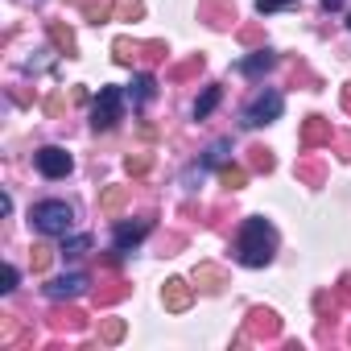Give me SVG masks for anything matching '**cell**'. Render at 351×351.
<instances>
[{
    "label": "cell",
    "mask_w": 351,
    "mask_h": 351,
    "mask_svg": "<svg viewBox=\"0 0 351 351\" xmlns=\"http://www.w3.org/2000/svg\"><path fill=\"white\" fill-rule=\"evenodd\" d=\"M240 42H248V46H256V42H261V29H252V25H248V29H240Z\"/></svg>",
    "instance_id": "1f68e13d"
},
{
    "label": "cell",
    "mask_w": 351,
    "mask_h": 351,
    "mask_svg": "<svg viewBox=\"0 0 351 351\" xmlns=\"http://www.w3.org/2000/svg\"><path fill=\"white\" fill-rule=\"evenodd\" d=\"M330 120H322V116H310L306 124H302V149H314V145H330Z\"/></svg>",
    "instance_id": "ba28073f"
},
{
    "label": "cell",
    "mask_w": 351,
    "mask_h": 351,
    "mask_svg": "<svg viewBox=\"0 0 351 351\" xmlns=\"http://www.w3.org/2000/svg\"><path fill=\"white\" fill-rule=\"evenodd\" d=\"M29 219H34V228H38L42 236H66L71 223H75V211H71V203H62V199H46V203L34 207Z\"/></svg>",
    "instance_id": "7a4b0ae2"
},
{
    "label": "cell",
    "mask_w": 351,
    "mask_h": 351,
    "mask_svg": "<svg viewBox=\"0 0 351 351\" xmlns=\"http://www.w3.org/2000/svg\"><path fill=\"white\" fill-rule=\"evenodd\" d=\"M13 289H17V269L5 265V285H0V293H13Z\"/></svg>",
    "instance_id": "4dcf8cb0"
},
{
    "label": "cell",
    "mask_w": 351,
    "mask_h": 351,
    "mask_svg": "<svg viewBox=\"0 0 351 351\" xmlns=\"http://www.w3.org/2000/svg\"><path fill=\"white\" fill-rule=\"evenodd\" d=\"M149 232H153V219H141V223H120V228H116V248L124 252L128 244H141Z\"/></svg>",
    "instance_id": "30bf717a"
},
{
    "label": "cell",
    "mask_w": 351,
    "mask_h": 351,
    "mask_svg": "<svg viewBox=\"0 0 351 351\" xmlns=\"http://www.w3.org/2000/svg\"><path fill=\"white\" fill-rule=\"evenodd\" d=\"M112 50H116V62H120V66H132V62L141 58V46H136V42H128V38H120Z\"/></svg>",
    "instance_id": "ac0fdd59"
},
{
    "label": "cell",
    "mask_w": 351,
    "mask_h": 351,
    "mask_svg": "<svg viewBox=\"0 0 351 351\" xmlns=\"http://www.w3.org/2000/svg\"><path fill=\"white\" fill-rule=\"evenodd\" d=\"M141 13H145L141 0H116V5H112V17L116 21H141Z\"/></svg>",
    "instance_id": "9a60e30c"
},
{
    "label": "cell",
    "mask_w": 351,
    "mask_h": 351,
    "mask_svg": "<svg viewBox=\"0 0 351 351\" xmlns=\"http://www.w3.org/2000/svg\"><path fill=\"white\" fill-rule=\"evenodd\" d=\"M83 322H87V318H83V310H66V314H54V326H58V330H66V326H71V330H79Z\"/></svg>",
    "instance_id": "44dd1931"
},
{
    "label": "cell",
    "mask_w": 351,
    "mask_h": 351,
    "mask_svg": "<svg viewBox=\"0 0 351 351\" xmlns=\"http://www.w3.org/2000/svg\"><path fill=\"white\" fill-rule=\"evenodd\" d=\"M289 5H298V0H256V13H281Z\"/></svg>",
    "instance_id": "4316f807"
},
{
    "label": "cell",
    "mask_w": 351,
    "mask_h": 351,
    "mask_svg": "<svg viewBox=\"0 0 351 351\" xmlns=\"http://www.w3.org/2000/svg\"><path fill=\"white\" fill-rule=\"evenodd\" d=\"M124 199H128V191H124V186H108V191H104V199H99V207H104L108 215H116V211L124 207Z\"/></svg>",
    "instance_id": "d6986e66"
},
{
    "label": "cell",
    "mask_w": 351,
    "mask_h": 351,
    "mask_svg": "<svg viewBox=\"0 0 351 351\" xmlns=\"http://www.w3.org/2000/svg\"><path fill=\"white\" fill-rule=\"evenodd\" d=\"M343 108H347V112H351V83H347V87H343Z\"/></svg>",
    "instance_id": "e575fe53"
},
{
    "label": "cell",
    "mask_w": 351,
    "mask_h": 351,
    "mask_svg": "<svg viewBox=\"0 0 351 351\" xmlns=\"http://www.w3.org/2000/svg\"><path fill=\"white\" fill-rule=\"evenodd\" d=\"M153 91H157V83H153V75H141V79L132 83V91H128V95H132V104L141 108V104H149V99H153Z\"/></svg>",
    "instance_id": "e0dca14e"
},
{
    "label": "cell",
    "mask_w": 351,
    "mask_h": 351,
    "mask_svg": "<svg viewBox=\"0 0 351 351\" xmlns=\"http://www.w3.org/2000/svg\"><path fill=\"white\" fill-rule=\"evenodd\" d=\"M347 25H351V17H347Z\"/></svg>",
    "instance_id": "d590c367"
},
{
    "label": "cell",
    "mask_w": 351,
    "mask_h": 351,
    "mask_svg": "<svg viewBox=\"0 0 351 351\" xmlns=\"http://www.w3.org/2000/svg\"><path fill=\"white\" fill-rule=\"evenodd\" d=\"M281 108H285V99H281V91H261L248 108H244V124L248 128H261V124H273L277 116H281Z\"/></svg>",
    "instance_id": "277c9868"
},
{
    "label": "cell",
    "mask_w": 351,
    "mask_h": 351,
    "mask_svg": "<svg viewBox=\"0 0 351 351\" xmlns=\"http://www.w3.org/2000/svg\"><path fill=\"white\" fill-rule=\"evenodd\" d=\"M120 116H124V91L120 87H104L99 99H95V108H91V124L99 132H108V128H116Z\"/></svg>",
    "instance_id": "3957f363"
},
{
    "label": "cell",
    "mask_w": 351,
    "mask_h": 351,
    "mask_svg": "<svg viewBox=\"0 0 351 351\" xmlns=\"http://www.w3.org/2000/svg\"><path fill=\"white\" fill-rule=\"evenodd\" d=\"M34 161H38V169L46 173V178H66V173L75 169V157H71L62 145H46V149H38Z\"/></svg>",
    "instance_id": "5b68a950"
},
{
    "label": "cell",
    "mask_w": 351,
    "mask_h": 351,
    "mask_svg": "<svg viewBox=\"0 0 351 351\" xmlns=\"http://www.w3.org/2000/svg\"><path fill=\"white\" fill-rule=\"evenodd\" d=\"M83 289H87V277H83V273H66V277H58V281L46 285V293H50L54 302H62V298L71 302V298H79Z\"/></svg>",
    "instance_id": "52a82bcc"
},
{
    "label": "cell",
    "mask_w": 351,
    "mask_h": 351,
    "mask_svg": "<svg viewBox=\"0 0 351 351\" xmlns=\"http://www.w3.org/2000/svg\"><path fill=\"white\" fill-rule=\"evenodd\" d=\"M195 281H199L203 289H223V285H228V273H223L219 265H199V269H195Z\"/></svg>",
    "instance_id": "8fae6325"
},
{
    "label": "cell",
    "mask_w": 351,
    "mask_h": 351,
    "mask_svg": "<svg viewBox=\"0 0 351 351\" xmlns=\"http://www.w3.org/2000/svg\"><path fill=\"white\" fill-rule=\"evenodd\" d=\"M223 157H228V141H219V145L207 153V165H223Z\"/></svg>",
    "instance_id": "f546056e"
},
{
    "label": "cell",
    "mask_w": 351,
    "mask_h": 351,
    "mask_svg": "<svg viewBox=\"0 0 351 351\" xmlns=\"http://www.w3.org/2000/svg\"><path fill=\"white\" fill-rule=\"evenodd\" d=\"M339 293H343V302L351 306V277H343V285H339Z\"/></svg>",
    "instance_id": "d6a6232c"
},
{
    "label": "cell",
    "mask_w": 351,
    "mask_h": 351,
    "mask_svg": "<svg viewBox=\"0 0 351 351\" xmlns=\"http://www.w3.org/2000/svg\"><path fill=\"white\" fill-rule=\"evenodd\" d=\"M298 173H302L306 182H322V165H314V161H302V165H298Z\"/></svg>",
    "instance_id": "f1b7e54d"
},
{
    "label": "cell",
    "mask_w": 351,
    "mask_h": 351,
    "mask_svg": "<svg viewBox=\"0 0 351 351\" xmlns=\"http://www.w3.org/2000/svg\"><path fill=\"white\" fill-rule=\"evenodd\" d=\"M273 252H277V232H273V223L261 219V215L244 219V228H240V236H236V256H240L248 269H261V265L273 261Z\"/></svg>",
    "instance_id": "6da1fadb"
},
{
    "label": "cell",
    "mask_w": 351,
    "mask_h": 351,
    "mask_svg": "<svg viewBox=\"0 0 351 351\" xmlns=\"http://www.w3.org/2000/svg\"><path fill=\"white\" fill-rule=\"evenodd\" d=\"M322 9H326V13H335V9H343V0H322Z\"/></svg>",
    "instance_id": "836d02e7"
},
{
    "label": "cell",
    "mask_w": 351,
    "mask_h": 351,
    "mask_svg": "<svg viewBox=\"0 0 351 351\" xmlns=\"http://www.w3.org/2000/svg\"><path fill=\"white\" fill-rule=\"evenodd\" d=\"M165 54H169V50H165L161 42H149V46H141V58H145V62H157V58H165Z\"/></svg>",
    "instance_id": "83f0119b"
},
{
    "label": "cell",
    "mask_w": 351,
    "mask_h": 351,
    "mask_svg": "<svg viewBox=\"0 0 351 351\" xmlns=\"http://www.w3.org/2000/svg\"><path fill=\"white\" fill-rule=\"evenodd\" d=\"M99 335H104V343H120L124 339V318H108Z\"/></svg>",
    "instance_id": "603a6c76"
},
{
    "label": "cell",
    "mask_w": 351,
    "mask_h": 351,
    "mask_svg": "<svg viewBox=\"0 0 351 351\" xmlns=\"http://www.w3.org/2000/svg\"><path fill=\"white\" fill-rule=\"evenodd\" d=\"M219 95H223L219 87H207V91H203V95L195 99V120H207V116L215 112V104H219Z\"/></svg>",
    "instance_id": "5bb4252c"
},
{
    "label": "cell",
    "mask_w": 351,
    "mask_h": 351,
    "mask_svg": "<svg viewBox=\"0 0 351 351\" xmlns=\"http://www.w3.org/2000/svg\"><path fill=\"white\" fill-rule=\"evenodd\" d=\"M50 42H54L66 58H75V34H71L62 21H50Z\"/></svg>",
    "instance_id": "7c38bea8"
},
{
    "label": "cell",
    "mask_w": 351,
    "mask_h": 351,
    "mask_svg": "<svg viewBox=\"0 0 351 351\" xmlns=\"http://www.w3.org/2000/svg\"><path fill=\"white\" fill-rule=\"evenodd\" d=\"M248 165H252L256 173H269L277 161H273V153H269V149H261V145H256V149H248Z\"/></svg>",
    "instance_id": "ffe728a7"
},
{
    "label": "cell",
    "mask_w": 351,
    "mask_h": 351,
    "mask_svg": "<svg viewBox=\"0 0 351 351\" xmlns=\"http://www.w3.org/2000/svg\"><path fill=\"white\" fill-rule=\"evenodd\" d=\"M199 71H203V54H195V58H191V62H182V66H173V71H169V79H186V75H199Z\"/></svg>",
    "instance_id": "cb8c5ba5"
},
{
    "label": "cell",
    "mask_w": 351,
    "mask_h": 351,
    "mask_svg": "<svg viewBox=\"0 0 351 351\" xmlns=\"http://www.w3.org/2000/svg\"><path fill=\"white\" fill-rule=\"evenodd\" d=\"M269 66H273V54H269V50H256L252 58L240 62V75H265Z\"/></svg>",
    "instance_id": "4fadbf2b"
},
{
    "label": "cell",
    "mask_w": 351,
    "mask_h": 351,
    "mask_svg": "<svg viewBox=\"0 0 351 351\" xmlns=\"http://www.w3.org/2000/svg\"><path fill=\"white\" fill-rule=\"evenodd\" d=\"M87 248H91L87 236H71V240H62V252H66V256H83Z\"/></svg>",
    "instance_id": "d4e9b609"
},
{
    "label": "cell",
    "mask_w": 351,
    "mask_h": 351,
    "mask_svg": "<svg viewBox=\"0 0 351 351\" xmlns=\"http://www.w3.org/2000/svg\"><path fill=\"white\" fill-rule=\"evenodd\" d=\"M149 165H153L149 153H132V157H124V169H128V173H149Z\"/></svg>",
    "instance_id": "7402d4cb"
},
{
    "label": "cell",
    "mask_w": 351,
    "mask_h": 351,
    "mask_svg": "<svg viewBox=\"0 0 351 351\" xmlns=\"http://www.w3.org/2000/svg\"><path fill=\"white\" fill-rule=\"evenodd\" d=\"M277 330H281V322H277L273 310H261V306H256V310L248 314V335H252V339H273Z\"/></svg>",
    "instance_id": "9c48e42d"
},
{
    "label": "cell",
    "mask_w": 351,
    "mask_h": 351,
    "mask_svg": "<svg viewBox=\"0 0 351 351\" xmlns=\"http://www.w3.org/2000/svg\"><path fill=\"white\" fill-rule=\"evenodd\" d=\"M161 302H165L169 314H182V310H191V302H195V285H186L182 277H169V281L161 285Z\"/></svg>",
    "instance_id": "8992f818"
},
{
    "label": "cell",
    "mask_w": 351,
    "mask_h": 351,
    "mask_svg": "<svg viewBox=\"0 0 351 351\" xmlns=\"http://www.w3.org/2000/svg\"><path fill=\"white\" fill-rule=\"evenodd\" d=\"M50 256H54V252L38 244V248H34V256H29V261H34V273H46V269H50Z\"/></svg>",
    "instance_id": "484cf974"
},
{
    "label": "cell",
    "mask_w": 351,
    "mask_h": 351,
    "mask_svg": "<svg viewBox=\"0 0 351 351\" xmlns=\"http://www.w3.org/2000/svg\"><path fill=\"white\" fill-rule=\"evenodd\" d=\"M219 182H223L228 191H240V186L248 182V169H244V165H223V169H219Z\"/></svg>",
    "instance_id": "2e32d148"
}]
</instances>
